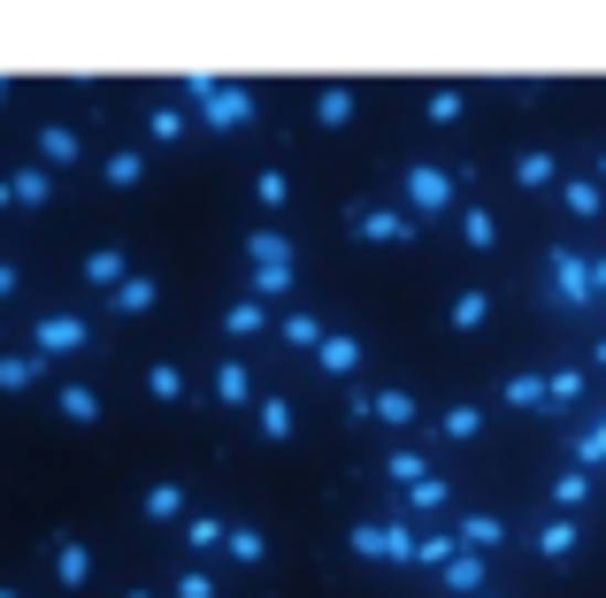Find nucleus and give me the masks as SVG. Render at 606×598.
I'll return each mask as SVG.
<instances>
[{
	"mask_svg": "<svg viewBox=\"0 0 606 598\" xmlns=\"http://www.w3.org/2000/svg\"><path fill=\"white\" fill-rule=\"evenodd\" d=\"M476 576H483V560H476V553H460L454 568H446V584H454V591H468V584H476Z\"/></svg>",
	"mask_w": 606,
	"mask_h": 598,
	"instance_id": "4468645a",
	"label": "nucleus"
},
{
	"mask_svg": "<svg viewBox=\"0 0 606 598\" xmlns=\"http://www.w3.org/2000/svg\"><path fill=\"white\" fill-rule=\"evenodd\" d=\"M592 361H599V369H606V338H599V345H592Z\"/></svg>",
	"mask_w": 606,
	"mask_h": 598,
	"instance_id": "a211bd4d",
	"label": "nucleus"
},
{
	"mask_svg": "<svg viewBox=\"0 0 606 598\" xmlns=\"http://www.w3.org/2000/svg\"><path fill=\"white\" fill-rule=\"evenodd\" d=\"M507 399H514V407H545V384H538V376H514Z\"/></svg>",
	"mask_w": 606,
	"mask_h": 598,
	"instance_id": "ddd939ff",
	"label": "nucleus"
},
{
	"mask_svg": "<svg viewBox=\"0 0 606 598\" xmlns=\"http://www.w3.org/2000/svg\"><path fill=\"white\" fill-rule=\"evenodd\" d=\"M369 415L376 423H415V399L407 392H384V399H369Z\"/></svg>",
	"mask_w": 606,
	"mask_h": 598,
	"instance_id": "1a4fd4ad",
	"label": "nucleus"
},
{
	"mask_svg": "<svg viewBox=\"0 0 606 598\" xmlns=\"http://www.w3.org/2000/svg\"><path fill=\"white\" fill-rule=\"evenodd\" d=\"M353 231H361V238H384V246H400V238H415V231H407L400 215H361Z\"/></svg>",
	"mask_w": 606,
	"mask_h": 598,
	"instance_id": "39448f33",
	"label": "nucleus"
},
{
	"mask_svg": "<svg viewBox=\"0 0 606 598\" xmlns=\"http://www.w3.org/2000/svg\"><path fill=\"white\" fill-rule=\"evenodd\" d=\"M483 314H491V299H483V292L454 299V322H460V330H476V322H483Z\"/></svg>",
	"mask_w": 606,
	"mask_h": 598,
	"instance_id": "9b49d317",
	"label": "nucleus"
},
{
	"mask_svg": "<svg viewBox=\"0 0 606 598\" xmlns=\"http://www.w3.org/2000/svg\"><path fill=\"white\" fill-rule=\"evenodd\" d=\"M553 499H561V506H584V499H592V483H584V476H561V483H553Z\"/></svg>",
	"mask_w": 606,
	"mask_h": 598,
	"instance_id": "2eb2a0df",
	"label": "nucleus"
},
{
	"mask_svg": "<svg viewBox=\"0 0 606 598\" xmlns=\"http://www.w3.org/2000/svg\"><path fill=\"white\" fill-rule=\"evenodd\" d=\"M460 238H468V246L483 254V246H499V223H491L483 207H468V215H460Z\"/></svg>",
	"mask_w": 606,
	"mask_h": 598,
	"instance_id": "423d86ee",
	"label": "nucleus"
},
{
	"mask_svg": "<svg viewBox=\"0 0 606 598\" xmlns=\"http://www.w3.org/2000/svg\"><path fill=\"white\" fill-rule=\"evenodd\" d=\"M538 553H545V560H568V553H576V522H545V530H538Z\"/></svg>",
	"mask_w": 606,
	"mask_h": 598,
	"instance_id": "20e7f679",
	"label": "nucleus"
},
{
	"mask_svg": "<svg viewBox=\"0 0 606 598\" xmlns=\"http://www.w3.org/2000/svg\"><path fill=\"white\" fill-rule=\"evenodd\" d=\"M568 207H576V215H599V184L576 177V184H568Z\"/></svg>",
	"mask_w": 606,
	"mask_h": 598,
	"instance_id": "f8f14e48",
	"label": "nucleus"
},
{
	"mask_svg": "<svg viewBox=\"0 0 606 598\" xmlns=\"http://www.w3.org/2000/svg\"><path fill=\"white\" fill-rule=\"evenodd\" d=\"M353 553H376V560H415V537H407V530H353Z\"/></svg>",
	"mask_w": 606,
	"mask_h": 598,
	"instance_id": "f03ea898",
	"label": "nucleus"
},
{
	"mask_svg": "<svg viewBox=\"0 0 606 598\" xmlns=\"http://www.w3.org/2000/svg\"><path fill=\"white\" fill-rule=\"evenodd\" d=\"M592 292H599V299H606V261H592Z\"/></svg>",
	"mask_w": 606,
	"mask_h": 598,
	"instance_id": "f3484780",
	"label": "nucleus"
},
{
	"mask_svg": "<svg viewBox=\"0 0 606 598\" xmlns=\"http://www.w3.org/2000/svg\"><path fill=\"white\" fill-rule=\"evenodd\" d=\"M353 361H361V345H353V338H322V369H330V376H345Z\"/></svg>",
	"mask_w": 606,
	"mask_h": 598,
	"instance_id": "6e6552de",
	"label": "nucleus"
},
{
	"mask_svg": "<svg viewBox=\"0 0 606 598\" xmlns=\"http://www.w3.org/2000/svg\"><path fill=\"white\" fill-rule=\"evenodd\" d=\"M553 285H561V299H568V307H576V299H592V261L561 254V261H553Z\"/></svg>",
	"mask_w": 606,
	"mask_h": 598,
	"instance_id": "7ed1b4c3",
	"label": "nucleus"
},
{
	"mask_svg": "<svg viewBox=\"0 0 606 598\" xmlns=\"http://www.w3.org/2000/svg\"><path fill=\"white\" fill-rule=\"evenodd\" d=\"M576 452H584V460H606V423H592V430H584V446H576Z\"/></svg>",
	"mask_w": 606,
	"mask_h": 598,
	"instance_id": "dca6fc26",
	"label": "nucleus"
},
{
	"mask_svg": "<svg viewBox=\"0 0 606 598\" xmlns=\"http://www.w3.org/2000/svg\"><path fill=\"white\" fill-rule=\"evenodd\" d=\"M514 184H530V192L553 184V153H522V161H514Z\"/></svg>",
	"mask_w": 606,
	"mask_h": 598,
	"instance_id": "0eeeda50",
	"label": "nucleus"
},
{
	"mask_svg": "<svg viewBox=\"0 0 606 598\" xmlns=\"http://www.w3.org/2000/svg\"><path fill=\"white\" fill-rule=\"evenodd\" d=\"M476 430H483L476 407H446V438H476Z\"/></svg>",
	"mask_w": 606,
	"mask_h": 598,
	"instance_id": "9d476101",
	"label": "nucleus"
},
{
	"mask_svg": "<svg viewBox=\"0 0 606 598\" xmlns=\"http://www.w3.org/2000/svg\"><path fill=\"white\" fill-rule=\"evenodd\" d=\"M599 169H606V161H599Z\"/></svg>",
	"mask_w": 606,
	"mask_h": 598,
	"instance_id": "6ab92c4d",
	"label": "nucleus"
},
{
	"mask_svg": "<svg viewBox=\"0 0 606 598\" xmlns=\"http://www.w3.org/2000/svg\"><path fill=\"white\" fill-rule=\"evenodd\" d=\"M407 200L438 215V207L454 200V177H446V169H430V161H415V169H407Z\"/></svg>",
	"mask_w": 606,
	"mask_h": 598,
	"instance_id": "f257e3e1",
	"label": "nucleus"
}]
</instances>
